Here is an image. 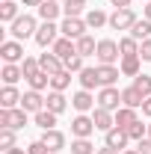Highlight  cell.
Here are the masks:
<instances>
[{
  "label": "cell",
  "instance_id": "ab89813d",
  "mask_svg": "<svg viewBox=\"0 0 151 154\" xmlns=\"http://www.w3.org/2000/svg\"><path fill=\"white\" fill-rule=\"evenodd\" d=\"M133 86H136L145 98L151 95V77H148V74H136V77H133Z\"/></svg>",
  "mask_w": 151,
  "mask_h": 154
},
{
  "label": "cell",
  "instance_id": "d590c367",
  "mask_svg": "<svg viewBox=\"0 0 151 154\" xmlns=\"http://www.w3.org/2000/svg\"><path fill=\"white\" fill-rule=\"evenodd\" d=\"M128 136H131L133 142H139V139H145V136H148V125H142V122H133L131 128H128Z\"/></svg>",
  "mask_w": 151,
  "mask_h": 154
},
{
  "label": "cell",
  "instance_id": "ee69618b",
  "mask_svg": "<svg viewBox=\"0 0 151 154\" xmlns=\"http://www.w3.org/2000/svg\"><path fill=\"white\" fill-rule=\"evenodd\" d=\"M110 3H113L116 9H131V3H133V0H110Z\"/></svg>",
  "mask_w": 151,
  "mask_h": 154
},
{
  "label": "cell",
  "instance_id": "e575fe53",
  "mask_svg": "<svg viewBox=\"0 0 151 154\" xmlns=\"http://www.w3.org/2000/svg\"><path fill=\"white\" fill-rule=\"evenodd\" d=\"M27 83H30V89H36V92H45V89H51V74L39 71V74H36V77H30Z\"/></svg>",
  "mask_w": 151,
  "mask_h": 154
},
{
  "label": "cell",
  "instance_id": "30bf717a",
  "mask_svg": "<svg viewBox=\"0 0 151 154\" xmlns=\"http://www.w3.org/2000/svg\"><path fill=\"white\" fill-rule=\"evenodd\" d=\"M21 107H24L27 113H33V116L42 113V110H45V95L36 92V89H27V92L21 95Z\"/></svg>",
  "mask_w": 151,
  "mask_h": 154
},
{
  "label": "cell",
  "instance_id": "d4e9b609",
  "mask_svg": "<svg viewBox=\"0 0 151 154\" xmlns=\"http://www.w3.org/2000/svg\"><path fill=\"white\" fill-rule=\"evenodd\" d=\"M128 36H133L136 42L151 38V21H148V18H136V24L131 27V33H128Z\"/></svg>",
  "mask_w": 151,
  "mask_h": 154
},
{
  "label": "cell",
  "instance_id": "f1b7e54d",
  "mask_svg": "<svg viewBox=\"0 0 151 154\" xmlns=\"http://www.w3.org/2000/svg\"><path fill=\"white\" fill-rule=\"evenodd\" d=\"M139 62H142V57H122L119 68H122L125 77H136V74H139Z\"/></svg>",
  "mask_w": 151,
  "mask_h": 154
},
{
  "label": "cell",
  "instance_id": "7c38bea8",
  "mask_svg": "<svg viewBox=\"0 0 151 154\" xmlns=\"http://www.w3.org/2000/svg\"><path fill=\"white\" fill-rule=\"evenodd\" d=\"M95 104H98V98L89 89H80V92L71 95V107H74L77 113H89V110H95Z\"/></svg>",
  "mask_w": 151,
  "mask_h": 154
},
{
  "label": "cell",
  "instance_id": "7bdbcfd3",
  "mask_svg": "<svg viewBox=\"0 0 151 154\" xmlns=\"http://www.w3.org/2000/svg\"><path fill=\"white\" fill-rule=\"evenodd\" d=\"M136 151H139V154H151V139H148V136L136 142Z\"/></svg>",
  "mask_w": 151,
  "mask_h": 154
},
{
  "label": "cell",
  "instance_id": "9c48e42d",
  "mask_svg": "<svg viewBox=\"0 0 151 154\" xmlns=\"http://www.w3.org/2000/svg\"><path fill=\"white\" fill-rule=\"evenodd\" d=\"M133 24H136V12L133 9H116L113 15H110V27L113 30H128L131 33Z\"/></svg>",
  "mask_w": 151,
  "mask_h": 154
},
{
  "label": "cell",
  "instance_id": "3957f363",
  "mask_svg": "<svg viewBox=\"0 0 151 154\" xmlns=\"http://www.w3.org/2000/svg\"><path fill=\"white\" fill-rule=\"evenodd\" d=\"M0 128H12V131L27 128V110L24 107H15V110H3L0 107Z\"/></svg>",
  "mask_w": 151,
  "mask_h": 154
},
{
  "label": "cell",
  "instance_id": "8992f818",
  "mask_svg": "<svg viewBox=\"0 0 151 154\" xmlns=\"http://www.w3.org/2000/svg\"><path fill=\"white\" fill-rule=\"evenodd\" d=\"M92 134H95V122H92V116L77 113L74 119H71V136H74V139H89Z\"/></svg>",
  "mask_w": 151,
  "mask_h": 154
},
{
  "label": "cell",
  "instance_id": "cb8c5ba5",
  "mask_svg": "<svg viewBox=\"0 0 151 154\" xmlns=\"http://www.w3.org/2000/svg\"><path fill=\"white\" fill-rule=\"evenodd\" d=\"M0 77H3V86H15L21 77H24V71H21V65H15V62H6L3 71H0Z\"/></svg>",
  "mask_w": 151,
  "mask_h": 154
},
{
  "label": "cell",
  "instance_id": "f546056e",
  "mask_svg": "<svg viewBox=\"0 0 151 154\" xmlns=\"http://www.w3.org/2000/svg\"><path fill=\"white\" fill-rule=\"evenodd\" d=\"M83 9H86V0H65L62 3V15L65 18H80Z\"/></svg>",
  "mask_w": 151,
  "mask_h": 154
},
{
  "label": "cell",
  "instance_id": "8d00e7d4",
  "mask_svg": "<svg viewBox=\"0 0 151 154\" xmlns=\"http://www.w3.org/2000/svg\"><path fill=\"white\" fill-rule=\"evenodd\" d=\"M0 148H3V151L15 148V131H12V128H0Z\"/></svg>",
  "mask_w": 151,
  "mask_h": 154
},
{
  "label": "cell",
  "instance_id": "5bb4252c",
  "mask_svg": "<svg viewBox=\"0 0 151 154\" xmlns=\"http://www.w3.org/2000/svg\"><path fill=\"white\" fill-rule=\"evenodd\" d=\"M128 142H131V136H128L125 128H113V131H107V134H104V145H110V148L125 151V148H128Z\"/></svg>",
  "mask_w": 151,
  "mask_h": 154
},
{
  "label": "cell",
  "instance_id": "8fae6325",
  "mask_svg": "<svg viewBox=\"0 0 151 154\" xmlns=\"http://www.w3.org/2000/svg\"><path fill=\"white\" fill-rule=\"evenodd\" d=\"M92 122H95V131H113L116 128V113H110V110H104V107H95L92 110Z\"/></svg>",
  "mask_w": 151,
  "mask_h": 154
},
{
  "label": "cell",
  "instance_id": "e0dca14e",
  "mask_svg": "<svg viewBox=\"0 0 151 154\" xmlns=\"http://www.w3.org/2000/svg\"><path fill=\"white\" fill-rule=\"evenodd\" d=\"M36 12H39L42 21H57L59 15H62V3H59V0H42V6H39Z\"/></svg>",
  "mask_w": 151,
  "mask_h": 154
},
{
  "label": "cell",
  "instance_id": "f35d334b",
  "mask_svg": "<svg viewBox=\"0 0 151 154\" xmlns=\"http://www.w3.org/2000/svg\"><path fill=\"white\" fill-rule=\"evenodd\" d=\"M83 59L86 57H80V54H74V57H68L65 59V71H71V74H80L86 65H83Z\"/></svg>",
  "mask_w": 151,
  "mask_h": 154
},
{
  "label": "cell",
  "instance_id": "4dcf8cb0",
  "mask_svg": "<svg viewBox=\"0 0 151 154\" xmlns=\"http://www.w3.org/2000/svg\"><path fill=\"white\" fill-rule=\"evenodd\" d=\"M95 51H98V42H95L89 33L83 38H77V54H80V57H95Z\"/></svg>",
  "mask_w": 151,
  "mask_h": 154
},
{
  "label": "cell",
  "instance_id": "816d5d0a",
  "mask_svg": "<svg viewBox=\"0 0 151 154\" xmlns=\"http://www.w3.org/2000/svg\"><path fill=\"white\" fill-rule=\"evenodd\" d=\"M148 139H151V122H148Z\"/></svg>",
  "mask_w": 151,
  "mask_h": 154
},
{
  "label": "cell",
  "instance_id": "6da1fadb",
  "mask_svg": "<svg viewBox=\"0 0 151 154\" xmlns=\"http://www.w3.org/2000/svg\"><path fill=\"white\" fill-rule=\"evenodd\" d=\"M36 30H39V21L33 18V15H18V18L9 24V33H12V38H18V42H24V38H36Z\"/></svg>",
  "mask_w": 151,
  "mask_h": 154
},
{
  "label": "cell",
  "instance_id": "60d3db41",
  "mask_svg": "<svg viewBox=\"0 0 151 154\" xmlns=\"http://www.w3.org/2000/svg\"><path fill=\"white\" fill-rule=\"evenodd\" d=\"M27 154H51V151H48V145H45L42 139H36V142L27 145Z\"/></svg>",
  "mask_w": 151,
  "mask_h": 154
},
{
  "label": "cell",
  "instance_id": "d6986e66",
  "mask_svg": "<svg viewBox=\"0 0 151 154\" xmlns=\"http://www.w3.org/2000/svg\"><path fill=\"white\" fill-rule=\"evenodd\" d=\"M0 107H3V110L21 107V92L15 89V86H3V89H0Z\"/></svg>",
  "mask_w": 151,
  "mask_h": 154
},
{
  "label": "cell",
  "instance_id": "db71d44e",
  "mask_svg": "<svg viewBox=\"0 0 151 154\" xmlns=\"http://www.w3.org/2000/svg\"><path fill=\"white\" fill-rule=\"evenodd\" d=\"M0 3H3V0H0Z\"/></svg>",
  "mask_w": 151,
  "mask_h": 154
},
{
  "label": "cell",
  "instance_id": "4316f807",
  "mask_svg": "<svg viewBox=\"0 0 151 154\" xmlns=\"http://www.w3.org/2000/svg\"><path fill=\"white\" fill-rule=\"evenodd\" d=\"M57 113H51V110H42V113L33 116V122H36V128H42V131H54L57 128Z\"/></svg>",
  "mask_w": 151,
  "mask_h": 154
},
{
  "label": "cell",
  "instance_id": "d6a6232c",
  "mask_svg": "<svg viewBox=\"0 0 151 154\" xmlns=\"http://www.w3.org/2000/svg\"><path fill=\"white\" fill-rule=\"evenodd\" d=\"M68 86H71V71H59V74L51 77V89L54 92H65Z\"/></svg>",
  "mask_w": 151,
  "mask_h": 154
},
{
  "label": "cell",
  "instance_id": "52a82bcc",
  "mask_svg": "<svg viewBox=\"0 0 151 154\" xmlns=\"http://www.w3.org/2000/svg\"><path fill=\"white\" fill-rule=\"evenodd\" d=\"M98 107L116 113V110L122 107V89H116V86H101V92H98Z\"/></svg>",
  "mask_w": 151,
  "mask_h": 154
},
{
  "label": "cell",
  "instance_id": "ffe728a7",
  "mask_svg": "<svg viewBox=\"0 0 151 154\" xmlns=\"http://www.w3.org/2000/svg\"><path fill=\"white\" fill-rule=\"evenodd\" d=\"M65 107H68V101H65V95H62V92H54V89H51V92H48V95H45V110H51V113H65Z\"/></svg>",
  "mask_w": 151,
  "mask_h": 154
},
{
  "label": "cell",
  "instance_id": "f907efd6",
  "mask_svg": "<svg viewBox=\"0 0 151 154\" xmlns=\"http://www.w3.org/2000/svg\"><path fill=\"white\" fill-rule=\"evenodd\" d=\"M122 154H139V151H136V148H125Z\"/></svg>",
  "mask_w": 151,
  "mask_h": 154
},
{
  "label": "cell",
  "instance_id": "ba28073f",
  "mask_svg": "<svg viewBox=\"0 0 151 154\" xmlns=\"http://www.w3.org/2000/svg\"><path fill=\"white\" fill-rule=\"evenodd\" d=\"M86 30H89L86 27V18H62V24H59V33L65 38H74V42L86 36Z\"/></svg>",
  "mask_w": 151,
  "mask_h": 154
},
{
  "label": "cell",
  "instance_id": "2e32d148",
  "mask_svg": "<svg viewBox=\"0 0 151 154\" xmlns=\"http://www.w3.org/2000/svg\"><path fill=\"white\" fill-rule=\"evenodd\" d=\"M51 51H54V54H57V57L62 59V62H65L68 57H74V54H77V42H74V38L59 36L57 42H54V48H51Z\"/></svg>",
  "mask_w": 151,
  "mask_h": 154
},
{
  "label": "cell",
  "instance_id": "277c9868",
  "mask_svg": "<svg viewBox=\"0 0 151 154\" xmlns=\"http://www.w3.org/2000/svg\"><path fill=\"white\" fill-rule=\"evenodd\" d=\"M0 57H3V62H15V65H21V62H24V42H18V38L0 42Z\"/></svg>",
  "mask_w": 151,
  "mask_h": 154
},
{
  "label": "cell",
  "instance_id": "836d02e7",
  "mask_svg": "<svg viewBox=\"0 0 151 154\" xmlns=\"http://www.w3.org/2000/svg\"><path fill=\"white\" fill-rule=\"evenodd\" d=\"M21 71H24V80L36 77L39 71H42V65H39V57H24V62H21Z\"/></svg>",
  "mask_w": 151,
  "mask_h": 154
},
{
  "label": "cell",
  "instance_id": "44dd1931",
  "mask_svg": "<svg viewBox=\"0 0 151 154\" xmlns=\"http://www.w3.org/2000/svg\"><path fill=\"white\" fill-rule=\"evenodd\" d=\"M133 122H139V116H136L133 107H119V110H116V128H125V131H128Z\"/></svg>",
  "mask_w": 151,
  "mask_h": 154
},
{
  "label": "cell",
  "instance_id": "7402d4cb",
  "mask_svg": "<svg viewBox=\"0 0 151 154\" xmlns=\"http://www.w3.org/2000/svg\"><path fill=\"white\" fill-rule=\"evenodd\" d=\"M119 74H122L119 65H98V80H101V86H116Z\"/></svg>",
  "mask_w": 151,
  "mask_h": 154
},
{
  "label": "cell",
  "instance_id": "ac0fdd59",
  "mask_svg": "<svg viewBox=\"0 0 151 154\" xmlns=\"http://www.w3.org/2000/svg\"><path fill=\"white\" fill-rule=\"evenodd\" d=\"M142 104H145V95L136 89V86H128V89H122V107H133V110H142Z\"/></svg>",
  "mask_w": 151,
  "mask_h": 154
},
{
  "label": "cell",
  "instance_id": "4fadbf2b",
  "mask_svg": "<svg viewBox=\"0 0 151 154\" xmlns=\"http://www.w3.org/2000/svg\"><path fill=\"white\" fill-rule=\"evenodd\" d=\"M39 65H42L45 74H51V77L59 74V71H65V62H62L54 51H51V54H39Z\"/></svg>",
  "mask_w": 151,
  "mask_h": 154
},
{
  "label": "cell",
  "instance_id": "7dc6e473",
  "mask_svg": "<svg viewBox=\"0 0 151 154\" xmlns=\"http://www.w3.org/2000/svg\"><path fill=\"white\" fill-rule=\"evenodd\" d=\"M18 3H21V6H36V9L42 6V0H18Z\"/></svg>",
  "mask_w": 151,
  "mask_h": 154
},
{
  "label": "cell",
  "instance_id": "c3c4849f",
  "mask_svg": "<svg viewBox=\"0 0 151 154\" xmlns=\"http://www.w3.org/2000/svg\"><path fill=\"white\" fill-rule=\"evenodd\" d=\"M142 15H145V18L151 21V0H148V3H145V6H142Z\"/></svg>",
  "mask_w": 151,
  "mask_h": 154
},
{
  "label": "cell",
  "instance_id": "1f68e13d",
  "mask_svg": "<svg viewBox=\"0 0 151 154\" xmlns=\"http://www.w3.org/2000/svg\"><path fill=\"white\" fill-rule=\"evenodd\" d=\"M119 51H122V57H139V42L133 36H125L119 38Z\"/></svg>",
  "mask_w": 151,
  "mask_h": 154
},
{
  "label": "cell",
  "instance_id": "74e56055",
  "mask_svg": "<svg viewBox=\"0 0 151 154\" xmlns=\"http://www.w3.org/2000/svg\"><path fill=\"white\" fill-rule=\"evenodd\" d=\"M71 154H95V145L89 139H71Z\"/></svg>",
  "mask_w": 151,
  "mask_h": 154
},
{
  "label": "cell",
  "instance_id": "5b68a950",
  "mask_svg": "<svg viewBox=\"0 0 151 154\" xmlns=\"http://www.w3.org/2000/svg\"><path fill=\"white\" fill-rule=\"evenodd\" d=\"M59 36H62V33H59V27L54 21H42L39 30H36V45L39 48H54V42H57Z\"/></svg>",
  "mask_w": 151,
  "mask_h": 154
},
{
  "label": "cell",
  "instance_id": "9a60e30c",
  "mask_svg": "<svg viewBox=\"0 0 151 154\" xmlns=\"http://www.w3.org/2000/svg\"><path fill=\"white\" fill-rule=\"evenodd\" d=\"M42 142L48 145V151H51V154H59L62 148H65V134L57 131V128H54V131H45V134H42Z\"/></svg>",
  "mask_w": 151,
  "mask_h": 154
},
{
  "label": "cell",
  "instance_id": "b9f144b4",
  "mask_svg": "<svg viewBox=\"0 0 151 154\" xmlns=\"http://www.w3.org/2000/svg\"><path fill=\"white\" fill-rule=\"evenodd\" d=\"M139 57H142V62H151V38L139 42Z\"/></svg>",
  "mask_w": 151,
  "mask_h": 154
},
{
  "label": "cell",
  "instance_id": "603a6c76",
  "mask_svg": "<svg viewBox=\"0 0 151 154\" xmlns=\"http://www.w3.org/2000/svg\"><path fill=\"white\" fill-rule=\"evenodd\" d=\"M110 24V15L104 12V9H89L86 12V27L89 30H101V27H107Z\"/></svg>",
  "mask_w": 151,
  "mask_h": 154
},
{
  "label": "cell",
  "instance_id": "f6af8a7d",
  "mask_svg": "<svg viewBox=\"0 0 151 154\" xmlns=\"http://www.w3.org/2000/svg\"><path fill=\"white\" fill-rule=\"evenodd\" d=\"M95 154H122V151H119V148H110V145H101Z\"/></svg>",
  "mask_w": 151,
  "mask_h": 154
},
{
  "label": "cell",
  "instance_id": "484cf974",
  "mask_svg": "<svg viewBox=\"0 0 151 154\" xmlns=\"http://www.w3.org/2000/svg\"><path fill=\"white\" fill-rule=\"evenodd\" d=\"M77 80H80V89H89V92H92L95 86H101V80H98V65H95V68H83Z\"/></svg>",
  "mask_w": 151,
  "mask_h": 154
},
{
  "label": "cell",
  "instance_id": "f5cc1de1",
  "mask_svg": "<svg viewBox=\"0 0 151 154\" xmlns=\"http://www.w3.org/2000/svg\"><path fill=\"white\" fill-rule=\"evenodd\" d=\"M59 3H65V0H59Z\"/></svg>",
  "mask_w": 151,
  "mask_h": 154
},
{
  "label": "cell",
  "instance_id": "681fc988",
  "mask_svg": "<svg viewBox=\"0 0 151 154\" xmlns=\"http://www.w3.org/2000/svg\"><path fill=\"white\" fill-rule=\"evenodd\" d=\"M3 154H27V148H18L15 145V148H9V151H3Z\"/></svg>",
  "mask_w": 151,
  "mask_h": 154
},
{
  "label": "cell",
  "instance_id": "bcb514c9",
  "mask_svg": "<svg viewBox=\"0 0 151 154\" xmlns=\"http://www.w3.org/2000/svg\"><path fill=\"white\" fill-rule=\"evenodd\" d=\"M142 116H148V119H151V95L145 98V104H142Z\"/></svg>",
  "mask_w": 151,
  "mask_h": 154
},
{
  "label": "cell",
  "instance_id": "7a4b0ae2",
  "mask_svg": "<svg viewBox=\"0 0 151 154\" xmlns=\"http://www.w3.org/2000/svg\"><path fill=\"white\" fill-rule=\"evenodd\" d=\"M95 59H98V65H116V62L122 59L119 42H113V38H101V42H98V51H95Z\"/></svg>",
  "mask_w": 151,
  "mask_h": 154
},
{
  "label": "cell",
  "instance_id": "83f0119b",
  "mask_svg": "<svg viewBox=\"0 0 151 154\" xmlns=\"http://www.w3.org/2000/svg\"><path fill=\"white\" fill-rule=\"evenodd\" d=\"M18 15L21 12H18V3H15V0H3V3H0V21H3V24H12Z\"/></svg>",
  "mask_w": 151,
  "mask_h": 154
}]
</instances>
